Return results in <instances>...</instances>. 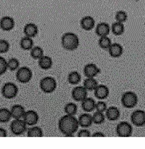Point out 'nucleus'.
<instances>
[{
    "label": "nucleus",
    "mask_w": 145,
    "mask_h": 149,
    "mask_svg": "<svg viewBox=\"0 0 145 149\" xmlns=\"http://www.w3.org/2000/svg\"><path fill=\"white\" fill-rule=\"evenodd\" d=\"M11 118H12V115H11L10 110H8L7 108L0 109V122L7 123Z\"/></svg>",
    "instance_id": "c85d7f7f"
},
{
    "label": "nucleus",
    "mask_w": 145,
    "mask_h": 149,
    "mask_svg": "<svg viewBox=\"0 0 145 149\" xmlns=\"http://www.w3.org/2000/svg\"><path fill=\"white\" fill-rule=\"evenodd\" d=\"M83 86L88 91H94L96 87L98 86V82L94 77H87L83 82Z\"/></svg>",
    "instance_id": "b1692460"
},
{
    "label": "nucleus",
    "mask_w": 145,
    "mask_h": 149,
    "mask_svg": "<svg viewBox=\"0 0 145 149\" xmlns=\"http://www.w3.org/2000/svg\"><path fill=\"white\" fill-rule=\"evenodd\" d=\"M67 80L69 83L72 84V85H77L80 82V80H81V76H80V74L77 71H72V72H70L68 74Z\"/></svg>",
    "instance_id": "cd10ccee"
},
{
    "label": "nucleus",
    "mask_w": 145,
    "mask_h": 149,
    "mask_svg": "<svg viewBox=\"0 0 145 149\" xmlns=\"http://www.w3.org/2000/svg\"><path fill=\"white\" fill-rule=\"evenodd\" d=\"M52 59L51 57L49 56H45L43 55L41 58L38 59V66L41 68V69H44V70H47V69H50L52 66Z\"/></svg>",
    "instance_id": "412c9836"
},
{
    "label": "nucleus",
    "mask_w": 145,
    "mask_h": 149,
    "mask_svg": "<svg viewBox=\"0 0 145 149\" xmlns=\"http://www.w3.org/2000/svg\"><path fill=\"white\" fill-rule=\"evenodd\" d=\"M95 105H96V102L94 101L92 98H88V97H86L83 101L81 102L82 109H83L85 112H88V113L95 109Z\"/></svg>",
    "instance_id": "5701e85b"
},
{
    "label": "nucleus",
    "mask_w": 145,
    "mask_h": 149,
    "mask_svg": "<svg viewBox=\"0 0 145 149\" xmlns=\"http://www.w3.org/2000/svg\"><path fill=\"white\" fill-rule=\"evenodd\" d=\"M90 132L86 129H83V130H80L79 133H78V137H90Z\"/></svg>",
    "instance_id": "58836bf2"
},
{
    "label": "nucleus",
    "mask_w": 145,
    "mask_h": 149,
    "mask_svg": "<svg viewBox=\"0 0 145 149\" xmlns=\"http://www.w3.org/2000/svg\"><path fill=\"white\" fill-rule=\"evenodd\" d=\"M105 117L110 121H115L120 117V111L117 107H109L105 111Z\"/></svg>",
    "instance_id": "aec40b11"
},
{
    "label": "nucleus",
    "mask_w": 145,
    "mask_h": 149,
    "mask_svg": "<svg viewBox=\"0 0 145 149\" xmlns=\"http://www.w3.org/2000/svg\"><path fill=\"white\" fill-rule=\"evenodd\" d=\"M87 92H88V90L84 86H76L73 88L71 95L75 101L82 102L87 97Z\"/></svg>",
    "instance_id": "9d476101"
},
{
    "label": "nucleus",
    "mask_w": 145,
    "mask_h": 149,
    "mask_svg": "<svg viewBox=\"0 0 145 149\" xmlns=\"http://www.w3.org/2000/svg\"><path fill=\"white\" fill-rule=\"evenodd\" d=\"M131 122L137 127H142L145 125V111L143 110H135L131 114Z\"/></svg>",
    "instance_id": "1a4fd4ad"
},
{
    "label": "nucleus",
    "mask_w": 145,
    "mask_h": 149,
    "mask_svg": "<svg viewBox=\"0 0 145 149\" xmlns=\"http://www.w3.org/2000/svg\"><path fill=\"white\" fill-rule=\"evenodd\" d=\"M2 96L6 99H12L15 98L18 93V88L13 83H5L1 89Z\"/></svg>",
    "instance_id": "423d86ee"
},
{
    "label": "nucleus",
    "mask_w": 145,
    "mask_h": 149,
    "mask_svg": "<svg viewBox=\"0 0 145 149\" xmlns=\"http://www.w3.org/2000/svg\"><path fill=\"white\" fill-rule=\"evenodd\" d=\"M10 129L14 135H21L27 131V124L23 119H14L10 125Z\"/></svg>",
    "instance_id": "39448f33"
},
{
    "label": "nucleus",
    "mask_w": 145,
    "mask_h": 149,
    "mask_svg": "<svg viewBox=\"0 0 145 149\" xmlns=\"http://www.w3.org/2000/svg\"><path fill=\"white\" fill-rule=\"evenodd\" d=\"M78 126V119H76L73 115H64L63 117L59 119L58 128L60 132L65 136H72L73 133L77 131Z\"/></svg>",
    "instance_id": "f257e3e1"
},
{
    "label": "nucleus",
    "mask_w": 145,
    "mask_h": 149,
    "mask_svg": "<svg viewBox=\"0 0 145 149\" xmlns=\"http://www.w3.org/2000/svg\"><path fill=\"white\" fill-rule=\"evenodd\" d=\"M116 133L119 137H129L132 134V126L126 121H122L116 126Z\"/></svg>",
    "instance_id": "0eeeda50"
},
{
    "label": "nucleus",
    "mask_w": 145,
    "mask_h": 149,
    "mask_svg": "<svg viewBox=\"0 0 145 149\" xmlns=\"http://www.w3.org/2000/svg\"><path fill=\"white\" fill-rule=\"evenodd\" d=\"M92 120H93V123H95V124H102L105 121L104 113H103V112L96 111L95 113L93 114V116H92Z\"/></svg>",
    "instance_id": "473e14b6"
},
{
    "label": "nucleus",
    "mask_w": 145,
    "mask_h": 149,
    "mask_svg": "<svg viewBox=\"0 0 145 149\" xmlns=\"http://www.w3.org/2000/svg\"><path fill=\"white\" fill-rule=\"evenodd\" d=\"M80 26L82 27V29L86 31H90L91 29H93L95 27V20L91 16H84L81 20H80Z\"/></svg>",
    "instance_id": "4468645a"
},
{
    "label": "nucleus",
    "mask_w": 145,
    "mask_h": 149,
    "mask_svg": "<svg viewBox=\"0 0 145 149\" xmlns=\"http://www.w3.org/2000/svg\"><path fill=\"white\" fill-rule=\"evenodd\" d=\"M109 55L113 58H118L123 54V47L118 43H112L111 46L108 49Z\"/></svg>",
    "instance_id": "a211bd4d"
},
{
    "label": "nucleus",
    "mask_w": 145,
    "mask_h": 149,
    "mask_svg": "<svg viewBox=\"0 0 145 149\" xmlns=\"http://www.w3.org/2000/svg\"><path fill=\"white\" fill-rule=\"evenodd\" d=\"M128 16H127V13L125 12V11L123 10H119L116 12V14H115V20H116L117 22H121V23H124V22L127 20Z\"/></svg>",
    "instance_id": "72a5a7b5"
},
{
    "label": "nucleus",
    "mask_w": 145,
    "mask_h": 149,
    "mask_svg": "<svg viewBox=\"0 0 145 149\" xmlns=\"http://www.w3.org/2000/svg\"><path fill=\"white\" fill-rule=\"evenodd\" d=\"M27 136L28 137H42L43 131L38 126H32L27 130Z\"/></svg>",
    "instance_id": "bb28decb"
},
{
    "label": "nucleus",
    "mask_w": 145,
    "mask_h": 149,
    "mask_svg": "<svg viewBox=\"0 0 145 149\" xmlns=\"http://www.w3.org/2000/svg\"><path fill=\"white\" fill-rule=\"evenodd\" d=\"M93 137H104L105 135L104 134H102L101 132H96V133H94L93 135H92Z\"/></svg>",
    "instance_id": "a19ab883"
},
{
    "label": "nucleus",
    "mask_w": 145,
    "mask_h": 149,
    "mask_svg": "<svg viewBox=\"0 0 145 149\" xmlns=\"http://www.w3.org/2000/svg\"><path fill=\"white\" fill-rule=\"evenodd\" d=\"M15 21L10 16H4L0 19V28L3 31H10L14 28Z\"/></svg>",
    "instance_id": "f8f14e48"
},
{
    "label": "nucleus",
    "mask_w": 145,
    "mask_h": 149,
    "mask_svg": "<svg viewBox=\"0 0 145 149\" xmlns=\"http://www.w3.org/2000/svg\"><path fill=\"white\" fill-rule=\"evenodd\" d=\"M10 111H11L12 118H14V119H22L25 114V112H26L24 107L19 104H16L14 106H12V108L10 109Z\"/></svg>",
    "instance_id": "6ab92c4d"
},
{
    "label": "nucleus",
    "mask_w": 145,
    "mask_h": 149,
    "mask_svg": "<svg viewBox=\"0 0 145 149\" xmlns=\"http://www.w3.org/2000/svg\"><path fill=\"white\" fill-rule=\"evenodd\" d=\"M95 109H96V111L103 112V113H104V112L107 110L106 103H105L104 101H98L95 105Z\"/></svg>",
    "instance_id": "4c0bfd02"
},
{
    "label": "nucleus",
    "mask_w": 145,
    "mask_h": 149,
    "mask_svg": "<svg viewBox=\"0 0 145 149\" xmlns=\"http://www.w3.org/2000/svg\"><path fill=\"white\" fill-rule=\"evenodd\" d=\"M39 86H40V89L44 93H52L56 90L57 82L53 77L47 76L41 79Z\"/></svg>",
    "instance_id": "20e7f679"
},
{
    "label": "nucleus",
    "mask_w": 145,
    "mask_h": 149,
    "mask_svg": "<svg viewBox=\"0 0 145 149\" xmlns=\"http://www.w3.org/2000/svg\"><path fill=\"white\" fill-rule=\"evenodd\" d=\"M83 72L86 77H95L96 75L99 74L100 69L97 67V65H95V64L89 63V64H87V65H85Z\"/></svg>",
    "instance_id": "dca6fc26"
},
{
    "label": "nucleus",
    "mask_w": 145,
    "mask_h": 149,
    "mask_svg": "<svg viewBox=\"0 0 145 149\" xmlns=\"http://www.w3.org/2000/svg\"><path fill=\"white\" fill-rule=\"evenodd\" d=\"M23 120L25 121L27 125H36L39 120V116L37 114V112H35L34 110H28V111L25 112L24 116H23Z\"/></svg>",
    "instance_id": "9b49d317"
},
{
    "label": "nucleus",
    "mask_w": 145,
    "mask_h": 149,
    "mask_svg": "<svg viewBox=\"0 0 145 149\" xmlns=\"http://www.w3.org/2000/svg\"><path fill=\"white\" fill-rule=\"evenodd\" d=\"M78 123H79V126H81V127H84V128L90 127L91 124L93 123L92 116H90L87 113L82 114V115H80L79 118H78Z\"/></svg>",
    "instance_id": "4be33fe9"
},
{
    "label": "nucleus",
    "mask_w": 145,
    "mask_h": 149,
    "mask_svg": "<svg viewBox=\"0 0 145 149\" xmlns=\"http://www.w3.org/2000/svg\"><path fill=\"white\" fill-rule=\"evenodd\" d=\"M10 48V44L8 41L1 39L0 40V53H6Z\"/></svg>",
    "instance_id": "c9c22d12"
},
{
    "label": "nucleus",
    "mask_w": 145,
    "mask_h": 149,
    "mask_svg": "<svg viewBox=\"0 0 145 149\" xmlns=\"http://www.w3.org/2000/svg\"><path fill=\"white\" fill-rule=\"evenodd\" d=\"M94 95L99 100L106 99L109 95V89L106 85H98L94 90Z\"/></svg>",
    "instance_id": "2eb2a0df"
},
{
    "label": "nucleus",
    "mask_w": 145,
    "mask_h": 149,
    "mask_svg": "<svg viewBox=\"0 0 145 149\" xmlns=\"http://www.w3.org/2000/svg\"><path fill=\"white\" fill-rule=\"evenodd\" d=\"M16 78L20 83H28L32 78V71L28 67H21L17 70Z\"/></svg>",
    "instance_id": "6e6552de"
},
{
    "label": "nucleus",
    "mask_w": 145,
    "mask_h": 149,
    "mask_svg": "<svg viewBox=\"0 0 145 149\" xmlns=\"http://www.w3.org/2000/svg\"><path fill=\"white\" fill-rule=\"evenodd\" d=\"M124 30H125V28H124V24L121 23V22H114L113 24L111 25V31L112 33L114 34V35L116 36H119V35H122L124 33Z\"/></svg>",
    "instance_id": "a878e982"
},
{
    "label": "nucleus",
    "mask_w": 145,
    "mask_h": 149,
    "mask_svg": "<svg viewBox=\"0 0 145 149\" xmlns=\"http://www.w3.org/2000/svg\"><path fill=\"white\" fill-rule=\"evenodd\" d=\"M64 112L67 115H73L74 116L77 112V106L75 103H67L64 107Z\"/></svg>",
    "instance_id": "2f4dec72"
},
{
    "label": "nucleus",
    "mask_w": 145,
    "mask_h": 149,
    "mask_svg": "<svg viewBox=\"0 0 145 149\" xmlns=\"http://www.w3.org/2000/svg\"><path fill=\"white\" fill-rule=\"evenodd\" d=\"M7 67H8V69L11 71L17 70L18 67H19V61H18L16 58L9 59V61H7Z\"/></svg>",
    "instance_id": "f704fd0d"
},
{
    "label": "nucleus",
    "mask_w": 145,
    "mask_h": 149,
    "mask_svg": "<svg viewBox=\"0 0 145 149\" xmlns=\"http://www.w3.org/2000/svg\"><path fill=\"white\" fill-rule=\"evenodd\" d=\"M23 32H24L25 36L33 38L38 34V27L34 23H27L23 28Z\"/></svg>",
    "instance_id": "f3484780"
},
{
    "label": "nucleus",
    "mask_w": 145,
    "mask_h": 149,
    "mask_svg": "<svg viewBox=\"0 0 145 149\" xmlns=\"http://www.w3.org/2000/svg\"><path fill=\"white\" fill-rule=\"evenodd\" d=\"M110 30H111V27L109 26V24L105 23V22H100L95 27V33L99 37L108 36V34L110 33Z\"/></svg>",
    "instance_id": "ddd939ff"
},
{
    "label": "nucleus",
    "mask_w": 145,
    "mask_h": 149,
    "mask_svg": "<svg viewBox=\"0 0 145 149\" xmlns=\"http://www.w3.org/2000/svg\"><path fill=\"white\" fill-rule=\"evenodd\" d=\"M61 44L64 49L73 51L79 46V38L73 32H66L61 37Z\"/></svg>",
    "instance_id": "f03ea898"
},
{
    "label": "nucleus",
    "mask_w": 145,
    "mask_h": 149,
    "mask_svg": "<svg viewBox=\"0 0 145 149\" xmlns=\"http://www.w3.org/2000/svg\"><path fill=\"white\" fill-rule=\"evenodd\" d=\"M111 44H112L111 39H110L108 36H102V37H100L99 40H98V45L100 46V48H102V49H104V50L109 49Z\"/></svg>",
    "instance_id": "c756f323"
},
{
    "label": "nucleus",
    "mask_w": 145,
    "mask_h": 149,
    "mask_svg": "<svg viewBox=\"0 0 145 149\" xmlns=\"http://www.w3.org/2000/svg\"><path fill=\"white\" fill-rule=\"evenodd\" d=\"M121 103L125 108H134L138 103V97L134 92L127 91V92L123 93V95L121 96Z\"/></svg>",
    "instance_id": "7ed1b4c3"
},
{
    "label": "nucleus",
    "mask_w": 145,
    "mask_h": 149,
    "mask_svg": "<svg viewBox=\"0 0 145 149\" xmlns=\"http://www.w3.org/2000/svg\"><path fill=\"white\" fill-rule=\"evenodd\" d=\"M30 55L33 59H38L41 58V57L44 55V51L41 47L39 46H33V48L30 50Z\"/></svg>",
    "instance_id": "7c9ffc66"
},
{
    "label": "nucleus",
    "mask_w": 145,
    "mask_h": 149,
    "mask_svg": "<svg viewBox=\"0 0 145 149\" xmlns=\"http://www.w3.org/2000/svg\"><path fill=\"white\" fill-rule=\"evenodd\" d=\"M6 136H7L6 131L3 129V128H0V137H6Z\"/></svg>",
    "instance_id": "ea45409f"
},
{
    "label": "nucleus",
    "mask_w": 145,
    "mask_h": 149,
    "mask_svg": "<svg viewBox=\"0 0 145 149\" xmlns=\"http://www.w3.org/2000/svg\"><path fill=\"white\" fill-rule=\"evenodd\" d=\"M8 69L7 67V61L0 56V75H3L6 72V70Z\"/></svg>",
    "instance_id": "e433bc0d"
},
{
    "label": "nucleus",
    "mask_w": 145,
    "mask_h": 149,
    "mask_svg": "<svg viewBox=\"0 0 145 149\" xmlns=\"http://www.w3.org/2000/svg\"><path fill=\"white\" fill-rule=\"evenodd\" d=\"M33 45H34L33 39L31 37H28V36H24L20 40V47L23 50H31L33 48Z\"/></svg>",
    "instance_id": "393cba45"
}]
</instances>
